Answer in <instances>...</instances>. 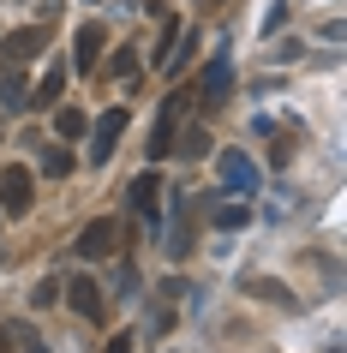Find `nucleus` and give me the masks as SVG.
Instances as JSON below:
<instances>
[{
    "instance_id": "nucleus-1",
    "label": "nucleus",
    "mask_w": 347,
    "mask_h": 353,
    "mask_svg": "<svg viewBox=\"0 0 347 353\" xmlns=\"http://www.w3.org/2000/svg\"><path fill=\"white\" fill-rule=\"evenodd\" d=\"M156 240H162L168 258H186L192 252V198H174L168 204V222H156Z\"/></svg>"
},
{
    "instance_id": "nucleus-2",
    "label": "nucleus",
    "mask_w": 347,
    "mask_h": 353,
    "mask_svg": "<svg viewBox=\"0 0 347 353\" xmlns=\"http://www.w3.org/2000/svg\"><path fill=\"white\" fill-rule=\"evenodd\" d=\"M72 252L84 263H102V258H114V252H120V222H114V216H96L90 228H84V234H78L72 240Z\"/></svg>"
},
{
    "instance_id": "nucleus-3",
    "label": "nucleus",
    "mask_w": 347,
    "mask_h": 353,
    "mask_svg": "<svg viewBox=\"0 0 347 353\" xmlns=\"http://www.w3.org/2000/svg\"><path fill=\"white\" fill-rule=\"evenodd\" d=\"M216 180L228 192H239V198H257V162L246 156V150H221L216 156Z\"/></svg>"
},
{
    "instance_id": "nucleus-4",
    "label": "nucleus",
    "mask_w": 347,
    "mask_h": 353,
    "mask_svg": "<svg viewBox=\"0 0 347 353\" xmlns=\"http://www.w3.org/2000/svg\"><path fill=\"white\" fill-rule=\"evenodd\" d=\"M30 192H37L30 168H0V222H6V216H24V210L37 204Z\"/></svg>"
},
{
    "instance_id": "nucleus-5",
    "label": "nucleus",
    "mask_w": 347,
    "mask_h": 353,
    "mask_svg": "<svg viewBox=\"0 0 347 353\" xmlns=\"http://www.w3.org/2000/svg\"><path fill=\"white\" fill-rule=\"evenodd\" d=\"M48 48V24H24L12 37H0V66H24V60H37Z\"/></svg>"
},
{
    "instance_id": "nucleus-6",
    "label": "nucleus",
    "mask_w": 347,
    "mask_h": 353,
    "mask_svg": "<svg viewBox=\"0 0 347 353\" xmlns=\"http://www.w3.org/2000/svg\"><path fill=\"white\" fill-rule=\"evenodd\" d=\"M120 132H126V108H108V114H102V120L90 126V162H96V168H102V162L114 156Z\"/></svg>"
},
{
    "instance_id": "nucleus-7",
    "label": "nucleus",
    "mask_w": 347,
    "mask_h": 353,
    "mask_svg": "<svg viewBox=\"0 0 347 353\" xmlns=\"http://www.w3.org/2000/svg\"><path fill=\"white\" fill-rule=\"evenodd\" d=\"M132 210H138V216H144L150 228L162 222V174H156V168H150V174H138V180H132Z\"/></svg>"
},
{
    "instance_id": "nucleus-8",
    "label": "nucleus",
    "mask_w": 347,
    "mask_h": 353,
    "mask_svg": "<svg viewBox=\"0 0 347 353\" xmlns=\"http://www.w3.org/2000/svg\"><path fill=\"white\" fill-rule=\"evenodd\" d=\"M228 96H234V60H228V54H216V60H210V72H204V108L216 114L221 102H228Z\"/></svg>"
},
{
    "instance_id": "nucleus-9",
    "label": "nucleus",
    "mask_w": 347,
    "mask_h": 353,
    "mask_svg": "<svg viewBox=\"0 0 347 353\" xmlns=\"http://www.w3.org/2000/svg\"><path fill=\"white\" fill-rule=\"evenodd\" d=\"M180 114H186V96H168L162 102V120H156V132H150V156L162 162L168 144H174V132H180Z\"/></svg>"
},
{
    "instance_id": "nucleus-10",
    "label": "nucleus",
    "mask_w": 347,
    "mask_h": 353,
    "mask_svg": "<svg viewBox=\"0 0 347 353\" xmlns=\"http://www.w3.org/2000/svg\"><path fill=\"white\" fill-rule=\"evenodd\" d=\"M66 299H72V312L84 317V323H102V288H96L90 276H72V281H66Z\"/></svg>"
},
{
    "instance_id": "nucleus-11",
    "label": "nucleus",
    "mask_w": 347,
    "mask_h": 353,
    "mask_svg": "<svg viewBox=\"0 0 347 353\" xmlns=\"http://www.w3.org/2000/svg\"><path fill=\"white\" fill-rule=\"evenodd\" d=\"M60 90H66V60H60V66H48V78L30 90V102H24V108H54V96H60Z\"/></svg>"
},
{
    "instance_id": "nucleus-12",
    "label": "nucleus",
    "mask_w": 347,
    "mask_h": 353,
    "mask_svg": "<svg viewBox=\"0 0 347 353\" xmlns=\"http://www.w3.org/2000/svg\"><path fill=\"white\" fill-rule=\"evenodd\" d=\"M168 156H186V162H198V156H210V132L192 126V132H174V144H168Z\"/></svg>"
},
{
    "instance_id": "nucleus-13",
    "label": "nucleus",
    "mask_w": 347,
    "mask_h": 353,
    "mask_svg": "<svg viewBox=\"0 0 347 353\" xmlns=\"http://www.w3.org/2000/svg\"><path fill=\"white\" fill-rule=\"evenodd\" d=\"M102 42H108V30H102V24H84V30H78V72H90V66H96Z\"/></svg>"
},
{
    "instance_id": "nucleus-14",
    "label": "nucleus",
    "mask_w": 347,
    "mask_h": 353,
    "mask_svg": "<svg viewBox=\"0 0 347 353\" xmlns=\"http://www.w3.org/2000/svg\"><path fill=\"white\" fill-rule=\"evenodd\" d=\"M0 102H6V108H24V102H30V90H24V72H19V66H0Z\"/></svg>"
},
{
    "instance_id": "nucleus-15",
    "label": "nucleus",
    "mask_w": 347,
    "mask_h": 353,
    "mask_svg": "<svg viewBox=\"0 0 347 353\" xmlns=\"http://www.w3.org/2000/svg\"><path fill=\"white\" fill-rule=\"evenodd\" d=\"M180 37H186V24L180 19H162V37H156V66H168V60H174V48H180Z\"/></svg>"
},
{
    "instance_id": "nucleus-16",
    "label": "nucleus",
    "mask_w": 347,
    "mask_h": 353,
    "mask_svg": "<svg viewBox=\"0 0 347 353\" xmlns=\"http://www.w3.org/2000/svg\"><path fill=\"white\" fill-rule=\"evenodd\" d=\"M54 132H60V138H84V132H90V114H78V108H54Z\"/></svg>"
},
{
    "instance_id": "nucleus-17",
    "label": "nucleus",
    "mask_w": 347,
    "mask_h": 353,
    "mask_svg": "<svg viewBox=\"0 0 347 353\" xmlns=\"http://www.w3.org/2000/svg\"><path fill=\"white\" fill-rule=\"evenodd\" d=\"M210 222H216L221 234H234V228H246V222H252V204H221L216 216H210Z\"/></svg>"
},
{
    "instance_id": "nucleus-18",
    "label": "nucleus",
    "mask_w": 347,
    "mask_h": 353,
    "mask_svg": "<svg viewBox=\"0 0 347 353\" xmlns=\"http://www.w3.org/2000/svg\"><path fill=\"white\" fill-rule=\"evenodd\" d=\"M138 48H120V54H114V78H120V84H132V78H138Z\"/></svg>"
},
{
    "instance_id": "nucleus-19",
    "label": "nucleus",
    "mask_w": 347,
    "mask_h": 353,
    "mask_svg": "<svg viewBox=\"0 0 347 353\" xmlns=\"http://www.w3.org/2000/svg\"><path fill=\"white\" fill-rule=\"evenodd\" d=\"M24 335H30V323H6V330H0V353L24 347Z\"/></svg>"
},
{
    "instance_id": "nucleus-20",
    "label": "nucleus",
    "mask_w": 347,
    "mask_h": 353,
    "mask_svg": "<svg viewBox=\"0 0 347 353\" xmlns=\"http://www.w3.org/2000/svg\"><path fill=\"white\" fill-rule=\"evenodd\" d=\"M252 294L275 299V305H293V299H288V288H281V281H252Z\"/></svg>"
},
{
    "instance_id": "nucleus-21",
    "label": "nucleus",
    "mask_w": 347,
    "mask_h": 353,
    "mask_svg": "<svg viewBox=\"0 0 347 353\" xmlns=\"http://www.w3.org/2000/svg\"><path fill=\"white\" fill-rule=\"evenodd\" d=\"M42 168H48V174H72V156H66V150H48V156H42Z\"/></svg>"
},
{
    "instance_id": "nucleus-22",
    "label": "nucleus",
    "mask_w": 347,
    "mask_h": 353,
    "mask_svg": "<svg viewBox=\"0 0 347 353\" xmlns=\"http://www.w3.org/2000/svg\"><path fill=\"white\" fill-rule=\"evenodd\" d=\"M114 281H120V299H132V288H138V276H132V263H120V276H114Z\"/></svg>"
},
{
    "instance_id": "nucleus-23",
    "label": "nucleus",
    "mask_w": 347,
    "mask_h": 353,
    "mask_svg": "<svg viewBox=\"0 0 347 353\" xmlns=\"http://www.w3.org/2000/svg\"><path fill=\"white\" fill-rule=\"evenodd\" d=\"M132 341H138V335H114V341H108V347H102V353H138V347H132Z\"/></svg>"
},
{
    "instance_id": "nucleus-24",
    "label": "nucleus",
    "mask_w": 347,
    "mask_h": 353,
    "mask_svg": "<svg viewBox=\"0 0 347 353\" xmlns=\"http://www.w3.org/2000/svg\"><path fill=\"white\" fill-rule=\"evenodd\" d=\"M162 6H168V0H144V12H162Z\"/></svg>"
}]
</instances>
